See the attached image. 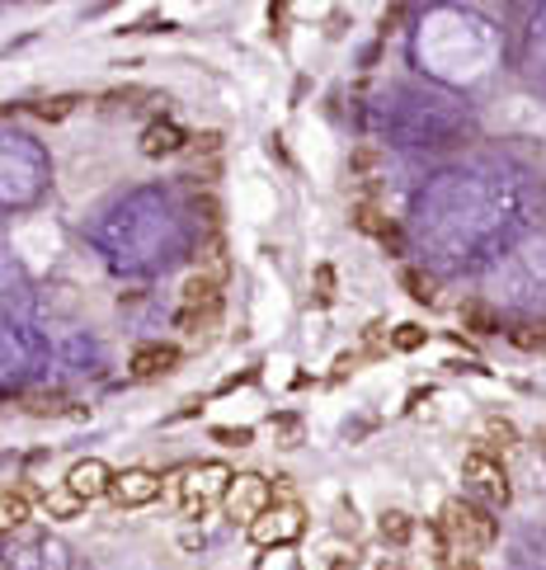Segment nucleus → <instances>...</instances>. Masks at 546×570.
I'll return each instance as SVG.
<instances>
[{"instance_id": "1", "label": "nucleus", "mask_w": 546, "mask_h": 570, "mask_svg": "<svg viewBox=\"0 0 546 570\" xmlns=\"http://www.w3.org/2000/svg\"><path fill=\"white\" fill-rule=\"evenodd\" d=\"M43 156L29 137H6L0 141V203H14V208H24L43 194Z\"/></svg>"}, {"instance_id": "2", "label": "nucleus", "mask_w": 546, "mask_h": 570, "mask_svg": "<svg viewBox=\"0 0 546 570\" xmlns=\"http://www.w3.org/2000/svg\"><path fill=\"white\" fill-rule=\"evenodd\" d=\"M495 514L485 504H476L471 495L467 500H448L443 504V514H438V538L448 542V552L453 557H471V552H480V547H490L495 542Z\"/></svg>"}, {"instance_id": "3", "label": "nucleus", "mask_w": 546, "mask_h": 570, "mask_svg": "<svg viewBox=\"0 0 546 570\" xmlns=\"http://www.w3.org/2000/svg\"><path fill=\"white\" fill-rule=\"evenodd\" d=\"M227 485H231V466H221V462H198V466H185L179 476H170L166 491L179 500L185 519H203L212 504L227 500Z\"/></svg>"}, {"instance_id": "4", "label": "nucleus", "mask_w": 546, "mask_h": 570, "mask_svg": "<svg viewBox=\"0 0 546 570\" xmlns=\"http://www.w3.org/2000/svg\"><path fill=\"white\" fill-rule=\"evenodd\" d=\"M461 481L471 485V500L485 504V509H504L514 495L509 472H504L499 453H490V448H471V453L461 458Z\"/></svg>"}, {"instance_id": "5", "label": "nucleus", "mask_w": 546, "mask_h": 570, "mask_svg": "<svg viewBox=\"0 0 546 570\" xmlns=\"http://www.w3.org/2000/svg\"><path fill=\"white\" fill-rule=\"evenodd\" d=\"M221 288H227V278L208 274V269L185 278V288H179V325H185L189 335H198L203 325H212L221 316Z\"/></svg>"}, {"instance_id": "6", "label": "nucleus", "mask_w": 546, "mask_h": 570, "mask_svg": "<svg viewBox=\"0 0 546 570\" xmlns=\"http://www.w3.org/2000/svg\"><path fill=\"white\" fill-rule=\"evenodd\" d=\"M301 533H307V509L292 504V500H274V509H265L255 523H250V542L274 552V547H292Z\"/></svg>"}, {"instance_id": "7", "label": "nucleus", "mask_w": 546, "mask_h": 570, "mask_svg": "<svg viewBox=\"0 0 546 570\" xmlns=\"http://www.w3.org/2000/svg\"><path fill=\"white\" fill-rule=\"evenodd\" d=\"M227 514L231 519H240V523H255L265 509H274V485H269V476H259V472H240V476H231V485H227Z\"/></svg>"}, {"instance_id": "8", "label": "nucleus", "mask_w": 546, "mask_h": 570, "mask_svg": "<svg viewBox=\"0 0 546 570\" xmlns=\"http://www.w3.org/2000/svg\"><path fill=\"white\" fill-rule=\"evenodd\" d=\"M160 491H166V481H160L151 466H123V472H113V481H109V500L118 509H141V504L160 500Z\"/></svg>"}, {"instance_id": "9", "label": "nucleus", "mask_w": 546, "mask_h": 570, "mask_svg": "<svg viewBox=\"0 0 546 570\" xmlns=\"http://www.w3.org/2000/svg\"><path fill=\"white\" fill-rule=\"evenodd\" d=\"M109 481H113L109 462H105V458H86V462L71 466L62 485H67V491H71L80 504H90V500H99V495H109Z\"/></svg>"}, {"instance_id": "10", "label": "nucleus", "mask_w": 546, "mask_h": 570, "mask_svg": "<svg viewBox=\"0 0 546 570\" xmlns=\"http://www.w3.org/2000/svg\"><path fill=\"white\" fill-rule=\"evenodd\" d=\"M175 368H179V350H175V344H141V350L132 354V363H128V373H132L137 382L170 377Z\"/></svg>"}, {"instance_id": "11", "label": "nucleus", "mask_w": 546, "mask_h": 570, "mask_svg": "<svg viewBox=\"0 0 546 570\" xmlns=\"http://www.w3.org/2000/svg\"><path fill=\"white\" fill-rule=\"evenodd\" d=\"M19 570H71L67 566V547L38 538V542H29L24 552H19Z\"/></svg>"}, {"instance_id": "12", "label": "nucleus", "mask_w": 546, "mask_h": 570, "mask_svg": "<svg viewBox=\"0 0 546 570\" xmlns=\"http://www.w3.org/2000/svg\"><path fill=\"white\" fill-rule=\"evenodd\" d=\"M175 151H185V132L175 124H151L141 132V156H175Z\"/></svg>"}, {"instance_id": "13", "label": "nucleus", "mask_w": 546, "mask_h": 570, "mask_svg": "<svg viewBox=\"0 0 546 570\" xmlns=\"http://www.w3.org/2000/svg\"><path fill=\"white\" fill-rule=\"evenodd\" d=\"M38 509H43V519L67 523V519H76V514H80V509H86V504H80V500L67 491V485H62V491H48L43 500H38Z\"/></svg>"}, {"instance_id": "14", "label": "nucleus", "mask_w": 546, "mask_h": 570, "mask_svg": "<svg viewBox=\"0 0 546 570\" xmlns=\"http://www.w3.org/2000/svg\"><path fill=\"white\" fill-rule=\"evenodd\" d=\"M24 523H29V500L19 491H0V533H14Z\"/></svg>"}, {"instance_id": "15", "label": "nucleus", "mask_w": 546, "mask_h": 570, "mask_svg": "<svg viewBox=\"0 0 546 570\" xmlns=\"http://www.w3.org/2000/svg\"><path fill=\"white\" fill-rule=\"evenodd\" d=\"M480 448H490V453H509V448H518V430L509 420L490 415V420H485V443Z\"/></svg>"}, {"instance_id": "16", "label": "nucleus", "mask_w": 546, "mask_h": 570, "mask_svg": "<svg viewBox=\"0 0 546 570\" xmlns=\"http://www.w3.org/2000/svg\"><path fill=\"white\" fill-rule=\"evenodd\" d=\"M377 533H381V542H410L415 538V523H410V514H400V509H387L381 514V523H377Z\"/></svg>"}, {"instance_id": "17", "label": "nucleus", "mask_w": 546, "mask_h": 570, "mask_svg": "<svg viewBox=\"0 0 546 570\" xmlns=\"http://www.w3.org/2000/svg\"><path fill=\"white\" fill-rule=\"evenodd\" d=\"M461 325H471L476 335H490V331H499V321L490 316V307H485V302H467V307H461Z\"/></svg>"}, {"instance_id": "18", "label": "nucleus", "mask_w": 546, "mask_h": 570, "mask_svg": "<svg viewBox=\"0 0 546 570\" xmlns=\"http://www.w3.org/2000/svg\"><path fill=\"white\" fill-rule=\"evenodd\" d=\"M424 340H429V331H424V325H415V321H406V325H396V331H391V350L410 354V350H419Z\"/></svg>"}, {"instance_id": "19", "label": "nucleus", "mask_w": 546, "mask_h": 570, "mask_svg": "<svg viewBox=\"0 0 546 570\" xmlns=\"http://www.w3.org/2000/svg\"><path fill=\"white\" fill-rule=\"evenodd\" d=\"M387 344H391V335H387V325H381V321H373L368 331H363V354H381Z\"/></svg>"}, {"instance_id": "20", "label": "nucleus", "mask_w": 546, "mask_h": 570, "mask_svg": "<svg viewBox=\"0 0 546 570\" xmlns=\"http://www.w3.org/2000/svg\"><path fill=\"white\" fill-rule=\"evenodd\" d=\"M406 283H410V297H419V302H434V278L429 274H406Z\"/></svg>"}, {"instance_id": "21", "label": "nucleus", "mask_w": 546, "mask_h": 570, "mask_svg": "<svg viewBox=\"0 0 546 570\" xmlns=\"http://www.w3.org/2000/svg\"><path fill=\"white\" fill-rule=\"evenodd\" d=\"M212 439H217V443H227V448H250L255 434H250V430H212Z\"/></svg>"}, {"instance_id": "22", "label": "nucleus", "mask_w": 546, "mask_h": 570, "mask_svg": "<svg viewBox=\"0 0 546 570\" xmlns=\"http://www.w3.org/2000/svg\"><path fill=\"white\" fill-rule=\"evenodd\" d=\"M448 570H476V557H448Z\"/></svg>"}, {"instance_id": "23", "label": "nucleus", "mask_w": 546, "mask_h": 570, "mask_svg": "<svg viewBox=\"0 0 546 570\" xmlns=\"http://www.w3.org/2000/svg\"><path fill=\"white\" fill-rule=\"evenodd\" d=\"M537 443H542V448H546V430H542V434H537Z\"/></svg>"}, {"instance_id": "24", "label": "nucleus", "mask_w": 546, "mask_h": 570, "mask_svg": "<svg viewBox=\"0 0 546 570\" xmlns=\"http://www.w3.org/2000/svg\"><path fill=\"white\" fill-rule=\"evenodd\" d=\"M381 570H400V566H381Z\"/></svg>"}, {"instance_id": "25", "label": "nucleus", "mask_w": 546, "mask_h": 570, "mask_svg": "<svg viewBox=\"0 0 546 570\" xmlns=\"http://www.w3.org/2000/svg\"><path fill=\"white\" fill-rule=\"evenodd\" d=\"M0 570H10V566H6V561H0Z\"/></svg>"}]
</instances>
